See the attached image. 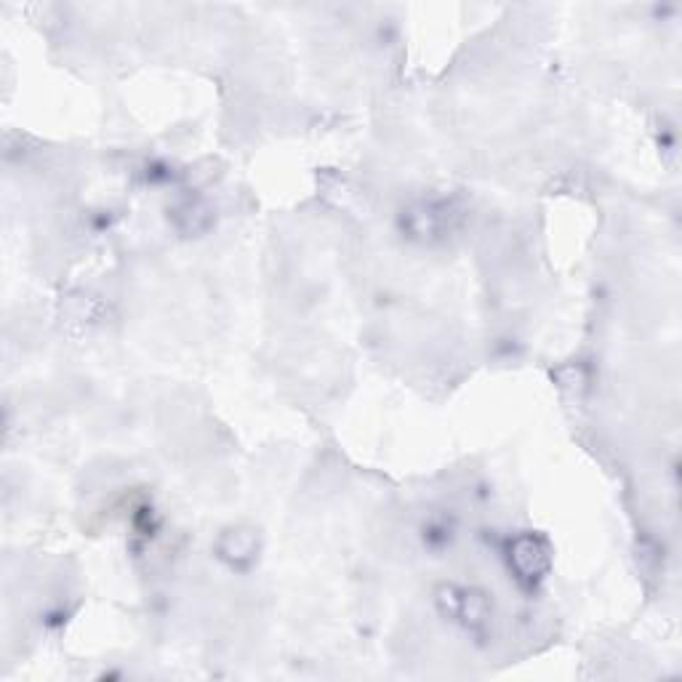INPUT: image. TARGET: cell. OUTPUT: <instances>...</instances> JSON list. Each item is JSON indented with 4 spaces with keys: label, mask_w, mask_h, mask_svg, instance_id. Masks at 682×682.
Masks as SVG:
<instances>
[{
    "label": "cell",
    "mask_w": 682,
    "mask_h": 682,
    "mask_svg": "<svg viewBox=\"0 0 682 682\" xmlns=\"http://www.w3.org/2000/svg\"><path fill=\"white\" fill-rule=\"evenodd\" d=\"M515 563L526 576H539L550 566V558H547L544 544H539L534 539H520L515 547Z\"/></svg>",
    "instance_id": "obj_1"
}]
</instances>
